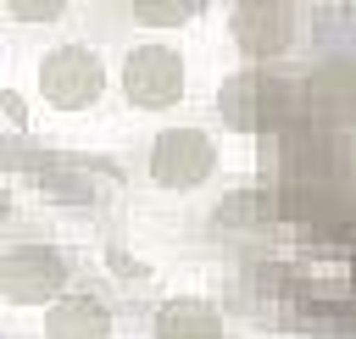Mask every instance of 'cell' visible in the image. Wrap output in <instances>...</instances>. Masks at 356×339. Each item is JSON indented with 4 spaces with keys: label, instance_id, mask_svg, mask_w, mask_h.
<instances>
[{
    "label": "cell",
    "instance_id": "obj_5",
    "mask_svg": "<svg viewBox=\"0 0 356 339\" xmlns=\"http://www.w3.org/2000/svg\"><path fill=\"white\" fill-rule=\"evenodd\" d=\"M39 94L56 111H89L106 94V61L89 44H56L39 56Z\"/></svg>",
    "mask_w": 356,
    "mask_h": 339
},
{
    "label": "cell",
    "instance_id": "obj_1",
    "mask_svg": "<svg viewBox=\"0 0 356 339\" xmlns=\"http://www.w3.org/2000/svg\"><path fill=\"white\" fill-rule=\"evenodd\" d=\"M217 117H222V128L256 133V139H273V133H289V128L312 122L300 83H289L278 72H261V67L228 72L217 83Z\"/></svg>",
    "mask_w": 356,
    "mask_h": 339
},
{
    "label": "cell",
    "instance_id": "obj_7",
    "mask_svg": "<svg viewBox=\"0 0 356 339\" xmlns=\"http://www.w3.org/2000/svg\"><path fill=\"white\" fill-rule=\"evenodd\" d=\"M300 94H306V117H312L317 128L356 117V61H345V56L317 61V67L300 78Z\"/></svg>",
    "mask_w": 356,
    "mask_h": 339
},
{
    "label": "cell",
    "instance_id": "obj_8",
    "mask_svg": "<svg viewBox=\"0 0 356 339\" xmlns=\"http://www.w3.org/2000/svg\"><path fill=\"white\" fill-rule=\"evenodd\" d=\"M150 339H222V311L200 295H172L156 306Z\"/></svg>",
    "mask_w": 356,
    "mask_h": 339
},
{
    "label": "cell",
    "instance_id": "obj_11",
    "mask_svg": "<svg viewBox=\"0 0 356 339\" xmlns=\"http://www.w3.org/2000/svg\"><path fill=\"white\" fill-rule=\"evenodd\" d=\"M61 11H67L61 0H50V6H39V0H11V17H17V22H56Z\"/></svg>",
    "mask_w": 356,
    "mask_h": 339
},
{
    "label": "cell",
    "instance_id": "obj_10",
    "mask_svg": "<svg viewBox=\"0 0 356 339\" xmlns=\"http://www.w3.org/2000/svg\"><path fill=\"white\" fill-rule=\"evenodd\" d=\"M200 0H134V22L145 28H172V22H195Z\"/></svg>",
    "mask_w": 356,
    "mask_h": 339
},
{
    "label": "cell",
    "instance_id": "obj_2",
    "mask_svg": "<svg viewBox=\"0 0 356 339\" xmlns=\"http://www.w3.org/2000/svg\"><path fill=\"white\" fill-rule=\"evenodd\" d=\"M117 83H122V100H128L134 111H167V106L184 100L189 67H184V56H178L172 44H134V50L122 56Z\"/></svg>",
    "mask_w": 356,
    "mask_h": 339
},
{
    "label": "cell",
    "instance_id": "obj_4",
    "mask_svg": "<svg viewBox=\"0 0 356 339\" xmlns=\"http://www.w3.org/2000/svg\"><path fill=\"white\" fill-rule=\"evenodd\" d=\"M228 33H234V50L245 61H278L295 50L300 39V6L289 0H239L228 11Z\"/></svg>",
    "mask_w": 356,
    "mask_h": 339
},
{
    "label": "cell",
    "instance_id": "obj_3",
    "mask_svg": "<svg viewBox=\"0 0 356 339\" xmlns=\"http://www.w3.org/2000/svg\"><path fill=\"white\" fill-rule=\"evenodd\" d=\"M67 278H72V267H67V256L56 245H11L0 256V295H6V306H44L50 311L67 295Z\"/></svg>",
    "mask_w": 356,
    "mask_h": 339
},
{
    "label": "cell",
    "instance_id": "obj_12",
    "mask_svg": "<svg viewBox=\"0 0 356 339\" xmlns=\"http://www.w3.org/2000/svg\"><path fill=\"white\" fill-rule=\"evenodd\" d=\"M0 117H6V128H11V133H22V128H28V106H22V94H11V89H6V94H0Z\"/></svg>",
    "mask_w": 356,
    "mask_h": 339
},
{
    "label": "cell",
    "instance_id": "obj_13",
    "mask_svg": "<svg viewBox=\"0 0 356 339\" xmlns=\"http://www.w3.org/2000/svg\"><path fill=\"white\" fill-rule=\"evenodd\" d=\"M345 172H350V183H356V139L345 144Z\"/></svg>",
    "mask_w": 356,
    "mask_h": 339
},
{
    "label": "cell",
    "instance_id": "obj_6",
    "mask_svg": "<svg viewBox=\"0 0 356 339\" xmlns=\"http://www.w3.org/2000/svg\"><path fill=\"white\" fill-rule=\"evenodd\" d=\"M150 183L156 189H200L217 172V144L206 128H161L150 139Z\"/></svg>",
    "mask_w": 356,
    "mask_h": 339
},
{
    "label": "cell",
    "instance_id": "obj_9",
    "mask_svg": "<svg viewBox=\"0 0 356 339\" xmlns=\"http://www.w3.org/2000/svg\"><path fill=\"white\" fill-rule=\"evenodd\" d=\"M44 339H111V306L100 295H61L44 311Z\"/></svg>",
    "mask_w": 356,
    "mask_h": 339
}]
</instances>
